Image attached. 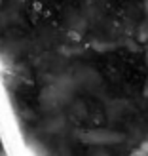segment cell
I'll return each mask as SVG.
<instances>
[{"mask_svg": "<svg viewBox=\"0 0 148 156\" xmlns=\"http://www.w3.org/2000/svg\"><path fill=\"white\" fill-rule=\"evenodd\" d=\"M72 88L74 84L68 80V78H61V80H55L51 82L50 86H46L40 93V103L44 108H57L61 105H65L72 95Z\"/></svg>", "mask_w": 148, "mask_h": 156, "instance_id": "obj_1", "label": "cell"}, {"mask_svg": "<svg viewBox=\"0 0 148 156\" xmlns=\"http://www.w3.org/2000/svg\"><path fill=\"white\" fill-rule=\"evenodd\" d=\"M84 143L88 145H114L118 143L122 135L116 133V131H110V129H88L80 135Z\"/></svg>", "mask_w": 148, "mask_h": 156, "instance_id": "obj_2", "label": "cell"}, {"mask_svg": "<svg viewBox=\"0 0 148 156\" xmlns=\"http://www.w3.org/2000/svg\"><path fill=\"white\" fill-rule=\"evenodd\" d=\"M129 156H148V141H143L135 151H131Z\"/></svg>", "mask_w": 148, "mask_h": 156, "instance_id": "obj_3", "label": "cell"}, {"mask_svg": "<svg viewBox=\"0 0 148 156\" xmlns=\"http://www.w3.org/2000/svg\"><path fill=\"white\" fill-rule=\"evenodd\" d=\"M93 156H105V154H93Z\"/></svg>", "mask_w": 148, "mask_h": 156, "instance_id": "obj_4", "label": "cell"}]
</instances>
